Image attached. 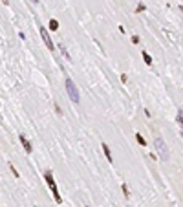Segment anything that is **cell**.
<instances>
[{
	"label": "cell",
	"mask_w": 183,
	"mask_h": 207,
	"mask_svg": "<svg viewBox=\"0 0 183 207\" xmlns=\"http://www.w3.org/2000/svg\"><path fill=\"white\" fill-rule=\"evenodd\" d=\"M154 147H156V152H157L159 159H161V161H168L170 150H168V147H167L165 141L161 139V138H156V139H154Z\"/></svg>",
	"instance_id": "cell-1"
},
{
	"label": "cell",
	"mask_w": 183,
	"mask_h": 207,
	"mask_svg": "<svg viewBox=\"0 0 183 207\" xmlns=\"http://www.w3.org/2000/svg\"><path fill=\"white\" fill-rule=\"evenodd\" d=\"M44 180H46V183H48V187L51 189L55 202H57V203H61V202H62V198H61V194H59V187H57L55 180H53V174H51L50 170H46V172H44Z\"/></svg>",
	"instance_id": "cell-2"
},
{
	"label": "cell",
	"mask_w": 183,
	"mask_h": 207,
	"mask_svg": "<svg viewBox=\"0 0 183 207\" xmlns=\"http://www.w3.org/2000/svg\"><path fill=\"white\" fill-rule=\"evenodd\" d=\"M66 92H68V97L73 101V105H79V101H81L79 90H77V86H75L73 79H70V77H66Z\"/></svg>",
	"instance_id": "cell-3"
},
{
	"label": "cell",
	"mask_w": 183,
	"mask_h": 207,
	"mask_svg": "<svg viewBox=\"0 0 183 207\" xmlns=\"http://www.w3.org/2000/svg\"><path fill=\"white\" fill-rule=\"evenodd\" d=\"M40 37H42V40H44V44H46V48L50 50V51H53L55 50V44H53V40H51V37H50V33H48V29L44 28V26H40Z\"/></svg>",
	"instance_id": "cell-4"
},
{
	"label": "cell",
	"mask_w": 183,
	"mask_h": 207,
	"mask_svg": "<svg viewBox=\"0 0 183 207\" xmlns=\"http://www.w3.org/2000/svg\"><path fill=\"white\" fill-rule=\"evenodd\" d=\"M101 148H103V152H104L106 159H108L110 163H114V156H112V150H110V147L106 145V143H103V145H101Z\"/></svg>",
	"instance_id": "cell-5"
},
{
	"label": "cell",
	"mask_w": 183,
	"mask_h": 207,
	"mask_svg": "<svg viewBox=\"0 0 183 207\" xmlns=\"http://www.w3.org/2000/svg\"><path fill=\"white\" fill-rule=\"evenodd\" d=\"M18 139H20V143H22V147H24V150H26V152H31V150H33V148H31V143L26 139V136H24V134H20V136H18Z\"/></svg>",
	"instance_id": "cell-6"
},
{
	"label": "cell",
	"mask_w": 183,
	"mask_h": 207,
	"mask_svg": "<svg viewBox=\"0 0 183 207\" xmlns=\"http://www.w3.org/2000/svg\"><path fill=\"white\" fill-rule=\"evenodd\" d=\"M176 121L181 128V136H183V108H178V116H176Z\"/></svg>",
	"instance_id": "cell-7"
},
{
	"label": "cell",
	"mask_w": 183,
	"mask_h": 207,
	"mask_svg": "<svg viewBox=\"0 0 183 207\" xmlns=\"http://www.w3.org/2000/svg\"><path fill=\"white\" fill-rule=\"evenodd\" d=\"M59 51L64 55V59H66V61H71V55H70V51L66 50V46H64V44H59Z\"/></svg>",
	"instance_id": "cell-8"
},
{
	"label": "cell",
	"mask_w": 183,
	"mask_h": 207,
	"mask_svg": "<svg viewBox=\"0 0 183 207\" xmlns=\"http://www.w3.org/2000/svg\"><path fill=\"white\" fill-rule=\"evenodd\" d=\"M48 28H50L51 31H57V29H59V22H57L55 18H51V20H50V24H48Z\"/></svg>",
	"instance_id": "cell-9"
},
{
	"label": "cell",
	"mask_w": 183,
	"mask_h": 207,
	"mask_svg": "<svg viewBox=\"0 0 183 207\" xmlns=\"http://www.w3.org/2000/svg\"><path fill=\"white\" fill-rule=\"evenodd\" d=\"M136 141H137V143L141 145V147H147V139H145L141 134H136Z\"/></svg>",
	"instance_id": "cell-10"
},
{
	"label": "cell",
	"mask_w": 183,
	"mask_h": 207,
	"mask_svg": "<svg viewBox=\"0 0 183 207\" xmlns=\"http://www.w3.org/2000/svg\"><path fill=\"white\" fill-rule=\"evenodd\" d=\"M143 61H145V62L148 64V66H150V64H152V57H150L147 51H143Z\"/></svg>",
	"instance_id": "cell-11"
},
{
	"label": "cell",
	"mask_w": 183,
	"mask_h": 207,
	"mask_svg": "<svg viewBox=\"0 0 183 207\" xmlns=\"http://www.w3.org/2000/svg\"><path fill=\"white\" fill-rule=\"evenodd\" d=\"M121 189H123V194H125L126 198H128V196H130V191H128V185H126V183H123V185H121Z\"/></svg>",
	"instance_id": "cell-12"
},
{
	"label": "cell",
	"mask_w": 183,
	"mask_h": 207,
	"mask_svg": "<svg viewBox=\"0 0 183 207\" xmlns=\"http://www.w3.org/2000/svg\"><path fill=\"white\" fill-rule=\"evenodd\" d=\"M143 11H145V4H139L136 7V13H143Z\"/></svg>",
	"instance_id": "cell-13"
},
{
	"label": "cell",
	"mask_w": 183,
	"mask_h": 207,
	"mask_svg": "<svg viewBox=\"0 0 183 207\" xmlns=\"http://www.w3.org/2000/svg\"><path fill=\"white\" fill-rule=\"evenodd\" d=\"M139 40H141V39H139V35H134V37H132V42H134V44H139Z\"/></svg>",
	"instance_id": "cell-14"
},
{
	"label": "cell",
	"mask_w": 183,
	"mask_h": 207,
	"mask_svg": "<svg viewBox=\"0 0 183 207\" xmlns=\"http://www.w3.org/2000/svg\"><path fill=\"white\" fill-rule=\"evenodd\" d=\"M9 169H11V172H13V174H15V178H18V172H17V169H15V167H13V165H9Z\"/></svg>",
	"instance_id": "cell-15"
},
{
	"label": "cell",
	"mask_w": 183,
	"mask_h": 207,
	"mask_svg": "<svg viewBox=\"0 0 183 207\" xmlns=\"http://www.w3.org/2000/svg\"><path fill=\"white\" fill-rule=\"evenodd\" d=\"M2 4H4V6H7V4H9V0H2Z\"/></svg>",
	"instance_id": "cell-16"
},
{
	"label": "cell",
	"mask_w": 183,
	"mask_h": 207,
	"mask_svg": "<svg viewBox=\"0 0 183 207\" xmlns=\"http://www.w3.org/2000/svg\"><path fill=\"white\" fill-rule=\"evenodd\" d=\"M31 2H33V4H39V0H31Z\"/></svg>",
	"instance_id": "cell-17"
},
{
	"label": "cell",
	"mask_w": 183,
	"mask_h": 207,
	"mask_svg": "<svg viewBox=\"0 0 183 207\" xmlns=\"http://www.w3.org/2000/svg\"><path fill=\"white\" fill-rule=\"evenodd\" d=\"M86 207H92V205H86Z\"/></svg>",
	"instance_id": "cell-18"
}]
</instances>
